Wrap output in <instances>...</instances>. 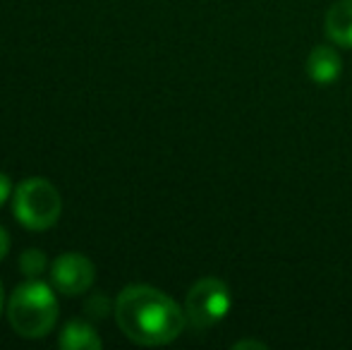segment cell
<instances>
[{"label": "cell", "mask_w": 352, "mask_h": 350, "mask_svg": "<svg viewBox=\"0 0 352 350\" xmlns=\"http://www.w3.org/2000/svg\"><path fill=\"white\" fill-rule=\"evenodd\" d=\"M8 322L22 338H43L58 322V300L51 285L29 278L8 300Z\"/></svg>", "instance_id": "7a4b0ae2"}, {"label": "cell", "mask_w": 352, "mask_h": 350, "mask_svg": "<svg viewBox=\"0 0 352 350\" xmlns=\"http://www.w3.org/2000/svg\"><path fill=\"white\" fill-rule=\"evenodd\" d=\"M326 36L343 48H352V0H338L326 12Z\"/></svg>", "instance_id": "52a82bcc"}, {"label": "cell", "mask_w": 352, "mask_h": 350, "mask_svg": "<svg viewBox=\"0 0 352 350\" xmlns=\"http://www.w3.org/2000/svg\"><path fill=\"white\" fill-rule=\"evenodd\" d=\"M3 303H5V290H3V283H0V312H3Z\"/></svg>", "instance_id": "4fadbf2b"}, {"label": "cell", "mask_w": 352, "mask_h": 350, "mask_svg": "<svg viewBox=\"0 0 352 350\" xmlns=\"http://www.w3.org/2000/svg\"><path fill=\"white\" fill-rule=\"evenodd\" d=\"M340 72H343V61H340L338 53L331 46H326V43L316 46L314 51L309 53V58H307V75H309V80L314 82V85H319V87L333 85V82H338Z\"/></svg>", "instance_id": "8992f818"}, {"label": "cell", "mask_w": 352, "mask_h": 350, "mask_svg": "<svg viewBox=\"0 0 352 350\" xmlns=\"http://www.w3.org/2000/svg\"><path fill=\"white\" fill-rule=\"evenodd\" d=\"M116 322L137 346H166L182 333L187 314L163 290L135 283L118 295Z\"/></svg>", "instance_id": "6da1fadb"}, {"label": "cell", "mask_w": 352, "mask_h": 350, "mask_svg": "<svg viewBox=\"0 0 352 350\" xmlns=\"http://www.w3.org/2000/svg\"><path fill=\"white\" fill-rule=\"evenodd\" d=\"M10 192H12V182H10V177L5 173H0V206L8 201Z\"/></svg>", "instance_id": "30bf717a"}, {"label": "cell", "mask_w": 352, "mask_h": 350, "mask_svg": "<svg viewBox=\"0 0 352 350\" xmlns=\"http://www.w3.org/2000/svg\"><path fill=\"white\" fill-rule=\"evenodd\" d=\"M8 252H10V235H8V230L0 226V262L8 257Z\"/></svg>", "instance_id": "8fae6325"}, {"label": "cell", "mask_w": 352, "mask_h": 350, "mask_svg": "<svg viewBox=\"0 0 352 350\" xmlns=\"http://www.w3.org/2000/svg\"><path fill=\"white\" fill-rule=\"evenodd\" d=\"M230 307H232L230 288L221 278H213V276L197 281L185 300L187 322H190V327L195 331H206V329L221 324L228 317Z\"/></svg>", "instance_id": "277c9868"}, {"label": "cell", "mask_w": 352, "mask_h": 350, "mask_svg": "<svg viewBox=\"0 0 352 350\" xmlns=\"http://www.w3.org/2000/svg\"><path fill=\"white\" fill-rule=\"evenodd\" d=\"M58 343L65 350H101L103 346L96 329L87 322H67Z\"/></svg>", "instance_id": "ba28073f"}, {"label": "cell", "mask_w": 352, "mask_h": 350, "mask_svg": "<svg viewBox=\"0 0 352 350\" xmlns=\"http://www.w3.org/2000/svg\"><path fill=\"white\" fill-rule=\"evenodd\" d=\"M46 254L41 250H27V252L19 257V269L27 278H38V276L46 271Z\"/></svg>", "instance_id": "9c48e42d"}, {"label": "cell", "mask_w": 352, "mask_h": 350, "mask_svg": "<svg viewBox=\"0 0 352 350\" xmlns=\"http://www.w3.org/2000/svg\"><path fill=\"white\" fill-rule=\"evenodd\" d=\"M51 278L58 293L72 298V295H82L91 288L94 278H96V269H94L91 259H87L84 254L65 252L53 262Z\"/></svg>", "instance_id": "5b68a950"}, {"label": "cell", "mask_w": 352, "mask_h": 350, "mask_svg": "<svg viewBox=\"0 0 352 350\" xmlns=\"http://www.w3.org/2000/svg\"><path fill=\"white\" fill-rule=\"evenodd\" d=\"M12 211L24 228L46 230L51 226H56L58 219H60V192L46 177H27L14 190Z\"/></svg>", "instance_id": "3957f363"}, {"label": "cell", "mask_w": 352, "mask_h": 350, "mask_svg": "<svg viewBox=\"0 0 352 350\" xmlns=\"http://www.w3.org/2000/svg\"><path fill=\"white\" fill-rule=\"evenodd\" d=\"M235 348L240 350V348H266V346L259 341H240V343H235Z\"/></svg>", "instance_id": "7c38bea8"}]
</instances>
